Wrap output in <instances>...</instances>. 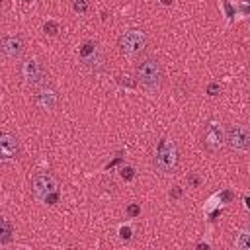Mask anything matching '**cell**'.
<instances>
[{"mask_svg":"<svg viewBox=\"0 0 250 250\" xmlns=\"http://www.w3.org/2000/svg\"><path fill=\"white\" fill-rule=\"evenodd\" d=\"M178 164H180V150H178L176 141L168 139V137H162L158 141V146H156V152H154V168H156V172H160L164 176L174 174Z\"/></svg>","mask_w":250,"mask_h":250,"instance_id":"1","label":"cell"},{"mask_svg":"<svg viewBox=\"0 0 250 250\" xmlns=\"http://www.w3.org/2000/svg\"><path fill=\"white\" fill-rule=\"evenodd\" d=\"M137 80L145 90L158 92L160 86H162V80H164L162 64L158 62V59L145 57L143 61H139V64H137Z\"/></svg>","mask_w":250,"mask_h":250,"instance_id":"2","label":"cell"},{"mask_svg":"<svg viewBox=\"0 0 250 250\" xmlns=\"http://www.w3.org/2000/svg\"><path fill=\"white\" fill-rule=\"evenodd\" d=\"M31 188L35 197L45 203H55L59 199V182L49 172H37L31 180Z\"/></svg>","mask_w":250,"mask_h":250,"instance_id":"3","label":"cell"},{"mask_svg":"<svg viewBox=\"0 0 250 250\" xmlns=\"http://www.w3.org/2000/svg\"><path fill=\"white\" fill-rule=\"evenodd\" d=\"M146 43H148V37L143 29H127L121 33L119 37V49L123 55L127 57H137L141 55L145 49H146Z\"/></svg>","mask_w":250,"mask_h":250,"instance_id":"4","label":"cell"},{"mask_svg":"<svg viewBox=\"0 0 250 250\" xmlns=\"http://www.w3.org/2000/svg\"><path fill=\"white\" fill-rule=\"evenodd\" d=\"M21 76L33 88H39V86L47 84V70L37 59H25L21 62Z\"/></svg>","mask_w":250,"mask_h":250,"instance_id":"5","label":"cell"},{"mask_svg":"<svg viewBox=\"0 0 250 250\" xmlns=\"http://www.w3.org/2000/svg\"><path fill=\"white\" fill-rule=\"evenodd\" d=\"M225 145H229L232 150H248L250 146V133L244 125H230L225 131Z\"/></svg>","mask_w":250,"mask_h":250,"instance_id":"6","label":"cell"},{"mask_svg":"<svg viewBox=\"0 0 250 250\" xmlns=\"http://www.w3.org/2000/svg\"><path fill=\"white\" fill-rule=\"evenodd\" d=\"M203 143L209 150H219L225 145V129L221 127V123L217 121H209L205 127V135H203Z\"/></svg>","mask_w":250,"mask_h":250,"instance_id":"7","label":"cell"},{"mask_svg":"<svg viewBox=\"0 0 250 250\" xmlns=\"http://www.w3.org/2000/svg\"><path fill=\"white\" fill-rule=\"evenodd\" d=\"M20 156V141L10 133H0V162H10Z\"/></svg>","mask_w":250,"mask_h":250,"instance_id":"8","label":"cell"},{"mask_svg":"<svg viewBox=\"0 0 250 250\" xmlns=\"http://www.w3.org/2000/svg\"><path fill=\"white\" fill-rule=\"evenodd\" d=\"M23 49H25V43L20 35H6V37L0 39V51L8 59H20Z\"/></svg>","mask_w":250,"mask_h":250,"instance_id":"9","label":"cell"},{"mask_svg":"<svg viewBox=\"0 0 250 250\" xmlns=\"http://www.w3.org/2000/svg\"><path fill=\"white\" fill-rule=\"evenodd\" d=\"M57 100H59V96H57V90H55V88H51L49 84L39 86V90H37V94H35V102H37L39 107L51 111V109L57 107Z\"/></svg>","mask_w":250,"mask_h":250,"instance_id":"10","label":"cell"},{"mask_svg":"<svg viewBox=\"0 0 250 250\" xmlns=\"http://www.w3.org/2000/svg\"><path fill=\"white\" fill-rule=\"evenodd\" d=\"M12 232H14L12 223H10L6 217H0V244L10 242V240H12Z\"/></svg>","mask_w":250,"mask_h":250,"instance_id":"11","label":"cell"},{"mask_svg":"<svg viewBox=\"0 0 250 250\" xmlns=\"http://www.w3.org/2000/svg\"><path fill=\"white\" fill-rule=\"evenodd\" d=\"M234 248H238V250H250V234H248V230H242V232L236 236Z\"/></svg>","mask_w":250,"mask_h":250,"instance_id":"12","label":"cell"},{"mask_svg":"<svg viewBox=\"0 0 250 250\" xmlns=\"http://www.w3.org/2000/svg\"><path fill=\"white\" fill-rule=\"evenodd\" d=\"M74 10L84 14V12L88 10V2H86V0H76V2H74Z\"/></svg>","mask_w":250,"mask_h":250,"instance_id":"13","label":"cell"},{"mask_svg":"<svg viewBox=\"0 0 250 250\" xmlns=\"http://www.w3.org/2000/svg\"><path fill=\"white\" fill-rule=\"evenodd\" d=\"M139 213H141V207H139V205H129V207H127V215H129V217H137Z\"/></svg>","mask_w":250,"mask_h":250,"instance_id":"14","label":"cell"},{"mask_svg":"<svg viewBox=\"0 0 250 250\" xmlns=\"http://www.w3.org/2000/svg\"><path fill=\"white\" fill-rule=\"evenodd\" d=\"M119 234H121V238L129 240V238H131V229H129V227H121V229H119Z\"/></svg>","mask_w":250,"mask_h":250,"instance_id":"15","label":"cell"},{"mask_svg":"<svg viewBox=\"0 0 250 250\" xmlns=\"http://www.w3.org/2000/svg\"><path fill=\"white\" fill-rule=\"evenodd\" d=\"M121 176H123L125 180H131V178H133V168H129V166L123 168V170H121Z\"/></svg>","mask_w":250,"mask_h":250,"instance_id":"16","label":"cell"},{"mask_svg":"<svg viewBox=\"0 0 250 250\" xmlns=\"http://www.w3.org/2000/svg\"><path fill=\"white\" fill-rule=\"evenodd\" d=\"M207 92H209V96H217V92H219V86H217V84H209Z\"/></svg>","mask_w":250,"mask_h":250,"instance_id":"17","label":"cell"},{"mask_svg":"<svg viewBox=\"0 0 250 250\" xmlns=\"http://www.w3.org/2000/svg\"><path fill=\"white\" fill-rule=\"evenodd\" d=\"M47 29H49V33H55L57 25H55V23H47V25H45V31H47Z\"/></svg>","mask_w":250,"mask_h":250,"instance_id":"18","label":"cell"},{"mask_svg":"<svg viewBox=\"0 0 250 250\" xmlns=\"http://www.w3.org/2000/svg\"><path fill=\"white\" fill-rule=\"evenodd\" d=\"M189 180H191V184H193V186H197V184H199V178H197V176H191Z\"/></svg>","mask_w":250,"mask_h":250,"instance_id":"19","label":"cell"},{"mask_svg":"<svg viewBox=\"0 0 250 250\" xmlns=\"http://www.w3.org/2000/svg\"><path fill=\"white\" fill-rule=\"evenodd\" d=\"M162 2H164V4H170V2H172V0H162Z\"/></svg>","mask_w":250,"mask_h":250,"instance_id":"20","label":"cell"},{"mask_svg":"<svg viewBox=\"0 0 250 250\" xmlns=\"http://www.w3.org/2000/svg\"><path fill=\"white\" fill-rule=\"evenodd\" d=\"M2 2H4V0H0V4H2Z\"/></svg>","mask_w":250,"mask_h":250,"instance_id":"21","label":"cell"}]
</instances>
